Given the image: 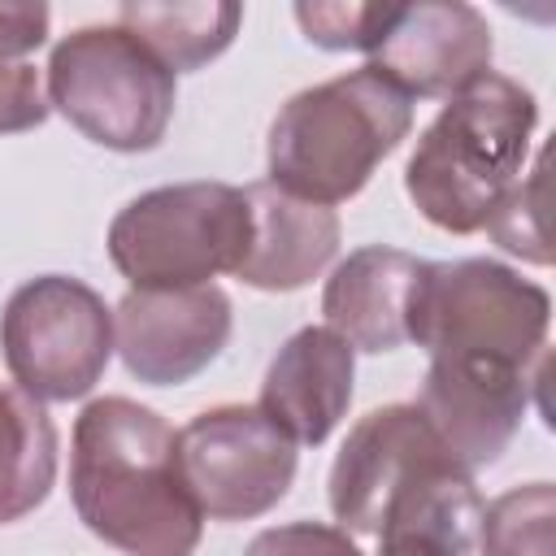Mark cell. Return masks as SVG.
Masks as SVG:
<instances>
[{"label": "cell", "instance_id": "7", "mask_svg": "<svg viewBox=\"0 0 556 556\" xmlns=\"http://www.w3.org/2000/svg\"><path fill=\"white\" fill-rule=\"evenodd\" d=\"M547 291L517 269L491 256L426 261L413 295L408 343L430 356H495L526 369L547 339Z\"/></svg>", "mask_w": 556, "mask_h": 556}, {"label": "cell", "instance_id": "5", "mask_svg": "<svg viewBox=\"0 0 556 556\" xmlns=\"http://www.w3.org/2000/svg\"><path fill=\"white\" fill-rule=\"evenodd\" d=\"M252 235L243 187L174 182L135 195L109 226V261L130 291L204 287L235 274Z\"/></svg>", "mask_w": 556, "mask_h": 556}, {"label": "cell", "instance_id": "18", "mask_svg": "<svg viewBox=\"0 0 556 556\" xmlns=\"http://www.w3.org/2000/svg\"><path fill=\"white\" fill-rule=\"evenodd\" d=\"M556 491L552 482H530L482 504L478 543L482 556H552Z\"/></svg>", "mask_w": 556, "mask_h": 556}, {"label": "cell", "instance_id": "9", "mask_svg": "<svg viewBox=\"0 0 556 556\" xmlns=\"http://www.w3.org/2000/svg\"><path fill=\"white\" fill-rule=\"evenodd\" d=\"M178 469L204 517L248 521L291 491L295 443L256 404H222L178 430Z\"/></svg>", "mask_w": 556, "mask_h": 556}, {"label": "cell", "instance_id": "16", "mask_svg": "<svg viewBox=\"0 0 556 556\" xmlns=\"http://www.w3.org/2000/svg\"><path fill=\"white\" fill-rule=\"evenodd\" d=\"M56 482V426L39 400L0 387V526L35 513Z\"/></svg>", "mask_w": 556, "mask_h": 556}, {"label": "cell", "instance_id": "4", "mask_svg": "<svg viewBox=\"0 0 556 556\" xmlns=\"http://www.w3.org/2000/svg\"><path fill=\"white\" fill-rule=\"evenodd\" d=\"M330 513L339 530L378 539L408 521H473L482 495L413 404H387L348 430L330 465Z\"/></svg>", "mask_w": 556, "mask_h": 556}, {"label": "cell", "instance_id": "22", "mask_svg": "<svg viewBox=\"0 0 556 556\" xmlns=\"http://www.w3.org/2000/svg\"><path fill=\"white\" fill-rule=\"evenodd\" d=\"M48 122L39 74L26 61H0V135H17Z\"/></svg>", "mask_w": 556, "mask_h": 556}, {"label": "cell", "instance_id": "23", "mask_svg": "<svg viewBox=\"0 0 556 556\" xmlns=\"http://www.w3.org/2000/svg\"><path fill=\"white\" fill-rule=\"evenodd\" d=\"M473 530L460 526H400V530H382L378 534V552L374 556H469L473 547Z\"/></svg>", "mask_w": 556, "mask_h": 556}, {"label": "cell", "instance_id": "2", "mask_svg": "<svg viewBox=\"0 0 556 556\" xmlns=\"http://www.w3.org/2000/svg\"><path fill=\"white\" fill-rule=\"evenodd\" d=\"M534 126V96L495 70L482 74L478 83L456 91L421 130L404 169L408 200L439 230H482L495 204L521 178Z\"/></svg>", "mask_w": 556, "mask_h": 556}, {"label": "cell", "instance_id": "13", "mask_svg": "<svg viewBox=\"0 0 556 556\" xmlns=\"http://www.w3.org/2000/svg\"><path fill=\"white\" fill-rule=\"evenodd\" d=\"M356 352L330 326L295 330L265 369L261 413L291 443H326L352 404Z\"/></svg>", "mask_w": 556, "mask_h": 556}, {"label": "cell", "instance_id": "19", "mask_svg": "<svg viewBox=\"0 0 556 556\" xmlns=\"http://www.w3.org/2000/svg\"><path fill=\"white\" fill-rule=\"evenodd\" d=\"M482 230H491V239L504 252H513L530 265L552 261V248H547V156L534 161L530 178H517L508 187V195L495 204V213L486 217Z\"/></svg>", "mask_w": 556, "mask_h": 556}, {"label": "cell", "instance_id": "14", "mask_svg": "<svg viewBox=\"0 0 556 556\" xmlns=\"http://www.w3.org/2000/svg\"><path fill=\"white\" fill-rule=\"evenodd\" d=\"M421 265L426 261H417L400 248H356L326 278V291H321L326 326L352 352L404 348Z\"/></svg>", "mask_w": 556, "mask_h": 556}, {"label": "cell", "instance_id": "24", "mask_svg": "<svg viewBox=\"0 0 556 556\" xmlns=\"http://www.w3.org/2000/svg\"><path fill=\"white\" fill-rule=\"evenodd\" d=\"M48 4H0V61H22L48 39Z\"/></svg>", "mask_w": 556, "mask_h": 556}, {"label": "cell", "instance_id": "20", "mask_svg": "<svg viewBox=\"0 0 556 556\" xmlns=\"http://www.w3.org/2000/svg\"><path fill=\"white\" fill-rule=\"evenodd\" d=\"M395 0L369 4H295V22L308 43L330 52H374L378 35L387 30Z\"/></svg>", "mask_w": 556, "mask_h": 556}, {"label": "cell", "instance_id": "6", "mask_svg": "<svg viewBox=\"0 0 556 556\" xmlns=\"http://www.w3.org/2000/svg\"><path fill=\"white\" fill-rule=\"evenodd\" d=\"M174 74L122 26H83L48 56V109L113 152H148L174 117Z\"/></svg>", "mask_w": 556, "mask_h": 556}, {"label": "cell", "instance_id": "3", "mask_svg": "<svg viewBox=\"0 0 556 556\" xmlns=\"http://www.w3.org/2000/svg\"><path fill=\"white\" fill-rule=\"evenodd\" d=\"M408 130L413 100L374 65H361L295 91L278 109L265 143L269 182L326 208L343 204L369 182L378 161H387Z\"/></svg>", "mask_w": 556, "mask_h": 556}, {"label": "cell", "instance_id": "1", "mask_svg": "<svg viewBox=\"0 0 556 556\" xmlns=\"http://www.w3.org/2000/svg\"><path fill=\"white\" fill-rule=\"evenodd\" d=\"M70 500L78 521L126 556H191L200 543L204 513L182 482L178 434L126 395L78 413Z\"/></svg>", "mask_w": 556, "mask_h": 556}, {"label": "cell", "instance_id": "15", "mask_svg": "<svg viewBox=\"0 0 556 556\" xmlns=\"http://www.w3.org/2000/svg\"><path fill=\"white\" fill-rule=\"evenodd\" d=\"M248 213H252V235L248 252L235 269L248 287L261 291H295L313 282L339 252V217L326 204L300 200L282 187L252 182L243 187Z\"/></svg>", "mask_w": 556, "mask_h": 556}, {"label": "cell", "instance_id": "10", "mask_svg": "<svg viewBox=\"0 0 556 556\" xmlns=\"http://www.w3.org/2000/svg\"><path fill=\"white\" fill-rule=\"evenodd\" d=\"M230 326V295L213 282L178 291H126V300L113 308V348L139 382L178 387L222 356Z\"/></svg>", "mask_w": 556, "mask_h": 556}, {"label": "cell", "instance_id": "8", "mask_svg": "<svg viewBox=\"0 0 556 556\" xmlns=\"http://www.w3.org/2000/svg\"><path fill=\"white\" fill-rule=\"evenodd\" d=\"M0 352L17 391L30 400H78L104 378L113 313L78 278H30L0 313Z\"/></svg>", "mask_w": 556, "mask_h": 556}, {"label": "cell", "instance_id": "17", "mask_svg": "<svg viewBox=\"0 0 556 556\" xmlns=\"http://www.w3.org/2000/svg\"><path fill=\"white\" fill-rule=\"evenodd\" d=\"M243 9L239 4H122L117 26L135 35L169 74H187L208 65L230 48L239 35Z\"/></svg>", "mask_w": 556, "mask_h": 556}, {"label": "cell", "instance_id": "11", "mask_svg": "<svg viewBox=\"0 0 556 556\" xmlns=\"http://www.w3.org/2000/svg\"><path fill=\"white\" fill-rule=\"evenodd\" d=\"M530 404V378L521 365L495 356H430L417 413L439 434V443L473 473L513 443Z\"/></svg>", "mask_w": 556, "mask_h": 556}, {"label": "cell", "instance_id": "12", "mask_svg": "<svg viewBox=\"0 0 556 556\" xmlns=\"http://www.w3.org/2000/svg\"><path fill=\"white\" fill-rule=\"evenodd\" d=\"M491 26L473 4L417 0L395 4L387 30L369 52V65L391 78L408 100H452L456 91L491 74Z\"/></svg>", "mask_w": 556, "mask_h": 556}, {"label": "cell", "instance_id": "21", "mask_svg": "<svg viewBox=\"0 0 556 556\" xmlns=\"http://www.w3.org/2000/svg\"><path fill=\"white\" fill-rule=\"evenodd\" d=\"M243 556H365V552L339 526H326V521H291V526L261 530L243 547Z\"/></svg>", "mask_w": 556, "mask_h": 556}]
</instances>
